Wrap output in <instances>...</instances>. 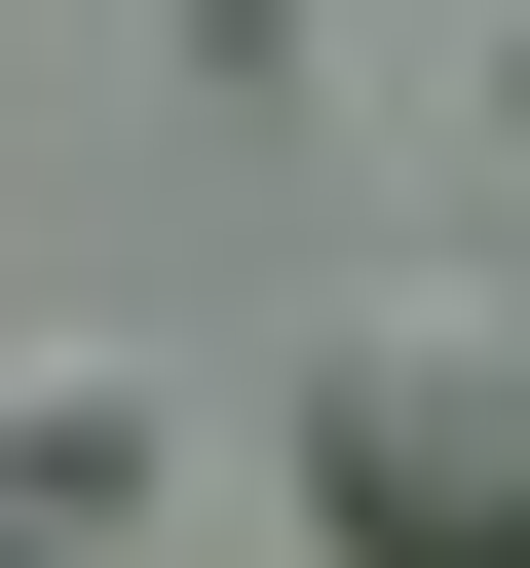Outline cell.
Masks as SVG:
<instances>
[{"label":"cell","instance_id":"1","mask_svg":"<svg viewBox=\"0 0 530 568\" xmlns=\"http://www.w3.org/2000/svg\"><path fill=\"white\" fill-rule=\"evenodd\" d=\"M304 530L342 568H530V304H492V265L304 304Z\"/></svg>","mask_w":530,"mask_h":568},{"label":"cell","instance_id":"2","mask_svg":"<svg viewBox=\"0 0 530 568\" xmlns=\"http://www.w3.org/2000/svg\"><path fill=\"white\" fill-rule=\"evenodd\" d=\"M0 455H39V530H114V493H152V379H114V342H39V379H0Z\"/></svg>","mask_w":530,"mask_h":568},{"label":"cell","instance_id":"3","mask_svg":"<svg viewBox=\"0 0 530 568\" xmlns=\"http://www.w3.org/2000/svg\"><path fill=\"white\" fill-rule=\"evenodd\" d=\"M0 568H77V530H39V455H0Z\"/></svg>","mask_w":530,"mask_h":568},{"label":"cell","instance_id":"4","mask_svg":"<svg viewBox=\"0 0 530 568\" xmlns=\"http://www.w3.org/2000/svg\"><path fill=\"white\" fill-rule=\"evenodd\" d=\"M492 114H530V0H492Z\"/></svg>","mask_w":530,"mask_h":568}]
</instances>
